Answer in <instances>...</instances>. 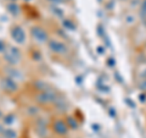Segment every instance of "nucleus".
Wrapping results in <instances>:
<instances>
[{
	"label": "nucleus",
	"mask_w": 146,
	"mask_h": 138,
	"mask_svg": "<svg viewBox=\"0 0 146 138\" xmlns=\"http://www.w3.org/2000/svg\"><path fill=\"white\" fill-rule=\"evenodd\" d=\"M4 59H5V61L7 64H10L12 66L17 65V64L21 61L20 49L16 48V47H9V49H6L5 53H4Z\"/></svg>",
	"instance_id": "1"
},
{
	"label": "nucleus",
	"mask_w": 146,
	"mask_h": 138,
	"mask_svg": "<svg viewBox=\"0 0 146 138\" xmlns=\"http://www.w3.org/2000/svg\"><path fill=\"white\" fill-rule=\"evenodd\" d=\"M31 34H32V37H33V39L36 40L38 43H46V42H49V40H50L48 32L45 31L43 27H39V26L32 27Z\"/></svg>",
	"instance_id": "2"
},
{
	"label": "nucleus",
	"mask_w": 146,
	"mask_h": 138,
	"mask_svg": "<svg viewBox=\"0 0 146 138\" xmlns=\"http://www.w3.org/2000/svg\"><path fill=\"white\" fill-rule=\"evenodd\" d=\"M49 45V49L51 50L52 53L55 54H58V55H65L68 52V48L65 43L60 42V40H56V39H50L48 42Z\"/></svg>",
	"instance_id": "3"
},
{
	"label": "nucleus",
	"mask_w": 146,
	"mask_h": 138,
	"mask_svg": "<svg viewBox=\"0 0 146 138\" xmlns=\"http://www.w3.org/2000/svg\"><path fill=\"white\" fill-rule=\"evenodd\" d=\"M0 86H1L3 90L7 92V93H15V92L17 90V83L16 81L13 80V78L11 77H3L1 81H0Z\"/></svg>",
	"instance_id": "4"
},
{
	"label": "nucleus",
	"mask_w": 146,
	"mask_h": 138,
	"mask_svg": "<svg viewBox=\"0 0 146 138\" xmlns=\"http://www.w3.org/2000/svg\"><path fill=\"white\" fill-rule=\"evenodd\" d=\"M36 100L42 104H49V103H54L56 100V95L52 90L46 89V90H42L40 93L36 95Z\"/></svg>",
	"instance_id": "5"
},
{
	"label": "nucleus",
	"mask_w": 146,
	"mask_h": 138,
	"mask_svg": "<svg viewBox=\"0 0 146 138\" xmlns=\"http://www.w3.org/2000/svg\"><path fill=\"white\" fill-rule=\"evenodd\" d=\"M10 34L12 37V39L15 40L17 44H25V42H26V33H25V31L22 29V27L13 26L11 28Z\"/></svg>",
	"instance_id": "6"
},
{
	"label": "nucleus",
	"mask_w": 146,
	"mask_h": 138,
	"mask_svg": "<svg viewBox=\"0 0 146 138\" xmlns=\"http://www.w3.org/2000/svg\"><path fill=\"white\" fill-rule=\"evenodd\" d=\"M52 130L57 135H66L68 131V125L67 122H63L62 120H56L52 123Z\"/></svg>",
	"instance_id": "7"
},
{
	"label": "nucleus",
	"mask_w": 146,
	"mask_h": 138,
	"mask_svg": "<svg viewBox=\"0 0 146 138\" xmlns=\"http://www.w3.org/2000/svg\"><path fill=\"white\" fill-rule=\"evenodd\" d=\"M6 9H7V11L10 12L12 16H17L18 13H20V6L16 4V1H10L7 4Z\"/></svg>",
	"instance_id": "8"
},
{
	"label": "nucleus",
	"mask_w": 146,
	"mask_h": 138,
	"mask_svg": "<svg viewBox=\"0 0 146 138\" xmlns=\"http://www.w3.org/2000/svg\"><path fill=\"white\" fill-rule=\"evenodd\" d=\"M9 77L11 78H15V80H22V73L17 70V68H10L9 67Z\"/></svg>",
	"instance_id": "9"
},
{
	"label": "nucleus",
	"mask_w": 146,
	"mask_h": 138,
	"mask_svg": "<svg viewBox=\"0 0 146 138\" xmlns=\"http://www.w3.org/2000/svg\"><path fill=\"white\" fill-rule=\"evenodd\" d=\"M3 135L5 138H17V133L13 130H11V128H5L3 131Z\"/></svg>",
	"instance_id": "10"
},
{
	"label": "nucleus",
	"mask_w": 146,
	"mask_h": 138,
	"mask_svg": "<svg viewBox=\"0 0 146 138\" xmlns=\"http://www.w3.org/2000/svg\"><path fill=\"white\" fill-rule=\"evenodd\" d=\"M62 26L68 31H73L76 28V26L73 25V22L70 21V20H62Z\"/></svg>",
	"instance_id": "11"
},
{
	"label": "nucleus",
	"mask_w": 146,
	"mask_h": 138,
	"mask_svg": "<svg viewBox=\"0 0 146 138\" xmlns=\"http://www.w3.org/2000/svg\"><path fill=\"white\" fill-rule=\"evenodd\" d=\"M15 115H12V114H9L6 115V116H4V123L5 125H11V123L15 121Z\"/></svg>",
	"instance_id": "12"
},
{
	"label": "nucleus",
	"mask_w": 146,
	"mask_h": 138,
	"mask_svg": "<svg viewBox=\"0 0 146 138\" xmlns=\"http://www.w3.org/2000/svg\"><path fill=\"white\" fill-rule=\"evenodd\" d=\"M67 125H68V127H71V128H77L78 127V122H77L74 119H72L71 116H68L67 117Z\"/></svg>",
	"instance_id": "13"
},
{
	"label": "nucleus",
	"mask_w": 146,
	"mask_h": 138,
	"mask_svg": "<svg viewBox=\"0 0 146 138\" xmlns=\"http://www.w3.org/2000/svg\"><path fill=\"white\" fill-rule=\"evenodd\" d=\"M140 15L143 17H146V0H143L140 5Z\"/></svg>",
	"instance_id": "14"
},
{
	"label": "nucleus",
	"mask_w": 146,
	"mask_h": 138,
	"mask_svg": "<svg viewBox=\"0 0 146 138\" xmlns=\"http://www.w3.org/2000/svg\"><path fill=\"white\" fill-rule=\"evenodd\" d=\"M51 11L55 13L56 16H62L63 15V11L61 10V9H58V7H56V6H51Z\"/></svg>",
	"instance_id": "15"
},
{
	"label": "nucleus",
	"mask_w": 146,
	"mask_h": 138,
	"mask_svg": "<svg viewBox=\"0 0 146 138\" xmlns=\"http://www.w3.org/2000/svg\"><path fill=\"white\" fill-rule=\"evenodd\" d=\"M46 1L50 4H54V5H58V4H63L66 0H46Z\"/></svg>",
	"instance_id": "16"
},
{
	"label": "nucleus",
	"mask_w": 146,
	"mask_h": 138,
	"mask_svg": "<svg viewBox=\"0 0 146 138\" xmlns=\"http://www.w3.org/2000/svg\"><path fill=\"white\" fill-rule=\"evenodd\" d=\"M139 87H140V89L141 90H144V92H146V78H144L143 81L140 82V84H139Z\"/></svg>",
	"instance_id": "17"
},
{
	"label": "nucleus",
	"mask_w": 146,
	"mask_h": 138,
	"mask_svg": "<svg viewBox=\"0 0 146 138\" xmlns=\"http://www.w3.org/2000/svg\"><path fill=\"white\" fill-rule=\"evenodd\" d=\"M5 50H6V44L0 39V53H5Z\"/></svg>",
	"instance_id": "18"
},
{
	"label": "nucleus",
	"mask_w": 146,
	"mask_h": 138,
	"mask_svg": "<svg viewBox=\"0 0 146 138\" xmlns=\"http://www.w3.org/2000/svg\"><path fill=\"white\" fill-rule=\"evenodd\" d=\"M3 117V113H1V110H0V119Z\"/></svg>",
	"instance_id": "19"
},
{
	"label": "nucleus",
	"mask_w": 146,
	"mask_h": 138,
	"mask_svg": "<svg viewBox=\"0 0 146 138\" xmlns=\"http://www.w3.org/2000/svg\"><path fill=\"white\" fill-rule=\"evenodd\" d=\"M4 130H3V128H1V126H0V132H3Z\"/></svg>",
	"instance_id": "20"
},
{
	"label": "nucleus",
	"mask_w": 146,
	"mask_h": 138,
	"mask_svg": "<svg viewBox=\"0 0 146 138\" xmlns=\"http://www.w3.org/2000/svg\"><path fill=\"white\" fill-rule=\"evenodd\" d=\"M9 1H16V0H9Z\"/></svg>",
	"instance_id": "21"
},
{
	"label": "nucleus",
	"mask_w": 146,
	"mask_h": 138,
	"mask_svg": "<svg viewBox=\"0 0 146 138\" xmlns=\"http://www.w3.org/2000/svg\"><path fill=\"white\" fill-rule=\"evenodd\" d=\"M121 1H127V0H121Z\"/></svg>",
	"instance_id": "22"
},
{
	"label": "nucleus",
	"mask_w": 146,
	"mask_h": 138,
	"mask_svg": "<svg viewBox=\"0 0 146 138\" xmlns=\"http://www.w3.org/2000/svg\"><path fill=\"white\" fill-rule=\"evenodd\" d=\"M26 1H31V0H26Z\"/></svg>",
	"instance_id": "23"
},
{
	"label": "nucleus",
	"mask_w": 146,
	"mask_h": 138,
	"mask_svg": "<svg viewBox=\"0 0 146 138\" xmlns=\"http://www.w3.org/2000/svg\"><path fill=\"white\" fill-rule=\"evenodd\" d=\"M0 138H1V137H0Z\"/></svg>",
	"instance_id": "24"
}]
</instances>
